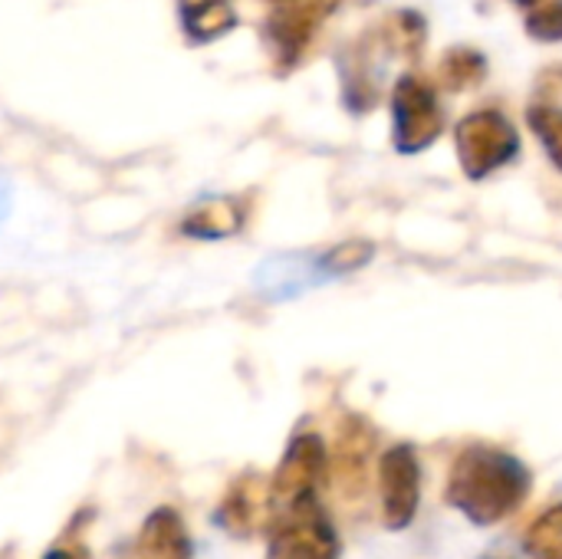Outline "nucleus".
Here are the masks:
<instances>
[{
    "mask_svg": "<svg viewBox=\"0 0 562 559\" xmlns=\"http://www.w3.org/2000/svg\"><path fill=\"white\" fill-rule=\"evenodd\" d=\"M369 451H372V432L366 428L362 418H349V422L339 428L336 458H333L336 484H339L346 494H359V491H362Z\"/></svg>",
    "mask_w": 562,
    "mask_h": 559,
    "instance_id": "nucleus-10",
    "label": "nucleus"
},
{
    "mask_svg": "<svg viewBox=\"0 0 562 559\" xmlns=\"http://www.w3.org/2000/svg\"><path fill=\"white\" fill-rule=\"evenodd\" d=\"M207 3H231V0H181V10H194V7H207Z\"/></svg>",
    "mask_w": 562,
    "mask_h": 559,
    "instance_id": "nucleus-18",
    "label": "nucleus"
},
{
    "mask_svg": "<svg viewBox=\"0 0 562 559\" xmlns=\"http://www.w3.org/2000/svg\"><path fill=\"white\" fill-rule=\"evenodd\" d=\"M392 132L402 155H418L445 132V109L435 89L418 76H402L392 89Z\"/></svg>",
    "mask_w": 562,
    "mask_h": 559,
    "instance_id": "nucleus-4",
    "label": "nucleus"
},
{
    "mask_svg": "<svg viewBox=\"0 0 562 559\" xmlns=\"http://www.w3.org/2000/svg\"><path fill=\"white\" fill-rule=\"evenodd\" d=\"M0 217H3V204H0Z\"/></svg>",
    "mask_w": 562,
    "mask_h": 559,
    "instance_id": "nucleus-20",
    "label": "nucleus"
},
{
    "mask_svg": "<svg viewBox=\"0 0 562 559\" xmlns=\"http://www.w3.org/2000/svg\"><path fill=\"white\" fill-rule=\"evenodd\" d=\"M273 521V501L270 484L260 474H244L231 484L224 501L214 511V524L231 537H257Z\"/></svg>",
    "mask_w": 562,
    "mask_h": 559,
    "instance_id": "nucleus-8",
    "label": "nucleus"
},
{
    "mask_svg": "<svg viewBox=\"0 0 562 559\" xmlns=\"http://www.w3.org/2000/svg\"><path fill=\"white\" fill-rule=\"evenodd\" d=\"M527 554L530 559H562V504L527 530Z\"/></svg>",
    "mask_w": 562,
    "mask_h": 559,
    "instance_id": "nucleus-13",
    "label": "nucleus"
},
{
    "mask_svg": "<svg viewBox=\"0 0 562 559\" xmlns=\"http://www.w3.org/2000/svg\"><path fill=\"white\" fill-rule=\"evenodd\" d=\"M267 559H339V537L319 497L300 501L273 517Z\"/></svg>",
    "mask_w": 562,
    "mask_h": 559,
    "instance_id": "nucleus-3",
    "label": "nucleus"
},
{
    "mask_svg": "<svg viewBox=\"0 0 562 559\" xmlns=\"http://www.w3.org/2000/svg\"><path fill=\"white\" fill-rule=\"evenodd\" d=\"M372 257H375V247L372 244H366V241H346V244H336L326 257H319L316 270L323 277H339V273H352V270L366 267Z\"/></svg>",
    "mask_w": 562,
    "mask_h": 559,
    "instance_id": "nucleus-15",
    "label": "nucleus"
},
{
    "mask_svg": "<svg viewBox=\"0 0 562 559\" xmlns=\"http://www.w3.org/2000/svg\"><path fill=\"white\" fill-rule=\"evenodd\" d=\"M530 468L497 448H468L448 478V504L477 527H494L524 507L530 497Z\"/></svg>",
    "mask_w": 562,
    "mask_h": 559,
    "instance_id": "nucleus-1",
    "label": "nucleus"
},
{
    "mask_svg": "<svg viewBox=\"0 0 562 559\" xmlns=\"http://www.w3.org/2000/svg\"><path fill=\"white\" fill-rule=\"evenodd\" d=\"M132 559H194L191 534L178 511L158 507L145 517L132 547Z\"/></svg>",
    "mask_w": 562,
    "mask_h": 559,
    "instance_id": "nucleus-9",
    "label": "nucleus"
},
{
    "mask_svg": "<svg viewBox=\"0 0 562 559\" xmlns=\"http://www.w3.org/2000/svg\"><path fill=\"white\" fill-rule=\"evenodd\" d=\"M520 155L517 125L501 109H477L458 122V158L471 181L494 175Z\"/></svg>",
    "mask_w": 562,
    "mask_h": 559,
    "instance_id": "nucleus-2",
    "label": "nucleus"
},
{
    "mask_svg": "<svg viewBox=\"0 0 562 559\" xmlns=\"http://www.w3.org/2000/svg\"><path fill=\"white\" fill-rule=\"evenodd\" d=\"M43 559H79L72 550H66V547H56V550H49V554H43Z\"/></svg>",
    "mask_w": 562,
    "mask_h": 559,
    "instance_id": "nucleus-17",
    "label": "nucleus"
},
{
    "mask_svg": "<svg viewBox=\"0 0 562 559\" xmlns=\"http://www.w3.org/2000/svg\"><path fill=\"white\" fill-rule=\"evenodd\" d=\"M382 521L389 530H405L422 504V465L412 445H395L379 461Z\"/></svg>",
    "mask_w": 562,
    "mask_h": 559,
    "instance_id": "nucleus-7",
    "label": "nucleus"
},
{
    "mask_svg": "<svg viewBox=\"0 0 562 559\" xmlns=\"http://www.w3.org/2000/svg\"><path fill=\"white\" fill-rule=\"evenodd\" d=\"M514 3H517V7H527V10H530V7H537L540 0H514Z\"/></svg>",
    "mask_w": 562,
    "mask_h": 559,
    "instance_id": "nucleus-19",
    "label": "nucleus"
},
{
    "mask_svg": "<svg viewBox=\"0 0 562 559\" xmlns=\"http://www.w3.org/2000/svg\"><path fill=\"white\" fill-rule=\"evenodd\" d=\"M329 471V455L319 435H296L290 448L283 451L277 474L270 481V501H273V517L296 507L300 501L316 497L323 478ZM273 524V521H270Z\"/></svg>",
    "mask_w": 562,
    "mask_h": 559,
    "instance_id": "nucleus-6",
    "label": "nucleus"
},
{
    "mask_svg": "<svg viewBox=\"0 0 562 559\" xmlns=\"http://www.w3.org/2000/svg\"><path fill=\"white\" fill-rule=\"evenodd\" d=\"M487 76V59L477 49H448L438 66V82L445 89H471Z\"/></svg>",
    "mask_w": 562,
    "mask_h": 559,
    "instance_id": "nucleus-12",
    "label": "nucleus"
},
{
    "mask_svg": "<svg viewBox=\"0 0 562 559\" xmlns=\"http://www.w3.org/2000/svg\"><path fill=\"white\" fill-rule=\"evenodd\" d=\"M527 30L540 43H560L562 40V0H540L527 13Z\"/></svg>",
    "mask_w": 562,
    "mask_h": 559,
    "instance_id": "nucleus-16",
    "label": "nucleus"
},
{
    "mask_svg": "<svg viewBox=\"0 0 562 559\" xmlns=\"http://www.w3.org/2000/svg\"><path fill=\"white\" fill-rule=\"evenodd\" d=\"M527 122H530L533 135L540 138V145L547 148L550 161L562 171V109L537 102V105L527 109Z\"/></svg>",
    "mask_w": 562,
    "mask_h": 559,
    "instance_id": "nucleus-14",
    "label": "nucleus"
},
{
    "mask_svg": "<svg viewBox=\"0 0 562 559\" xmlns=\"http://www.w3.org/2000/svg\"><path fill=\"white\" fill-rule=\"evenodd\" d=\"M244 204L237 198H207L188 211L181 221V234L194 241H224L244 227Z\"/></svg>",
    "mask_w": 562,
    "mask_h": 559,
    "instance_id": "nucleus-11",
    "label": "nucleus"
},
{
    "mask_svg": "<svg viewBox=\"0 0 562 559\" xmlns=\"http://www.w3.org/2000/svg\"><path fill=\"white\" fill-rule=\"evenodd\" d=\"M267 3V23L263 36L273 53V59L283 69H293L326 16L342 3V0H263Z\"/></svg>",
    "mask_w": 562,
    "mask_h": 559,
    "instance_id": "nucleus-5",
    "label": "nucleus"
}]
</instances>
